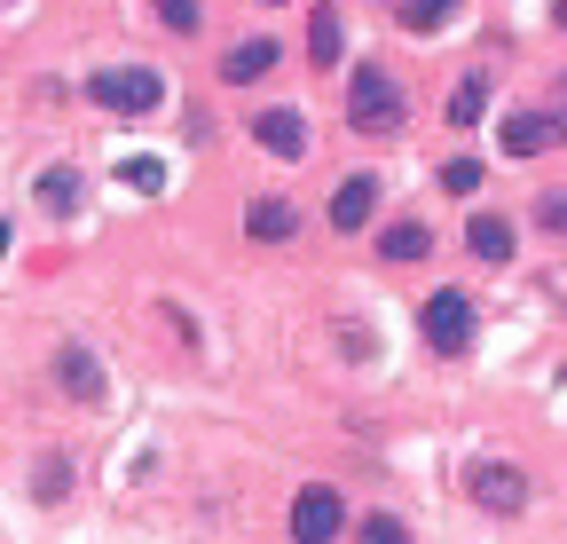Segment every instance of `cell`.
<instances>
[{"label":"cell","mask_w":567,"mask_h":544,"mask_svg":"<svg viewBox=\"0 0 567 544\" xmlns=\"http://www.w3.org/2000/svg\"><path fill=\"white\" fill-rule=\"evenodd\" d=\"M410 119V95L394 88L386 63H354L347 72V126H363V134H394Z\"/></svg>","instance_id":"1"},{"label":"cell","mask_w":567,"mask_h":544,"mask_svg":"<svg viewBox=\"0 0 567 544\" xmlns=\"http://www.w3.org/2000/svg\"><path fill=\"white\" fill-rule=\"evenodd\" d=\"M87 95H95L103 111H118V119H142V111L166 103V80L151 72V63H111V72L87 80Z\"/></svg>","instance_id":"2"},{"label":"cell","mask_w":567,"mask_h":544,"mask_svg":"<svg viewBox=\"0 0 567 544\" xmlns=\"http://www.w3.org/2000/svg\"><path fill=\"white\" fill-rule=\"evenodd\" d=\"M465 497L488 505V513H520L536 497V482H528L520 465H505V458H481V465H465Z\"/></svg>","instance_id":"3"},{"label":"cell","mask_w":567,"mask_h":544,"mask_svg":"<svg viewBox=\"0 0 567 544\" xmlns=\"http://www.w3.org/2000/svg\"><path fill=\"white\" fill-rule=\"evenodd\" d=\"M417 331H425V348H434V356H465L473 348V300L465 292H434L417 308Z\"/></svg>","instance_id":"4"},{"label":"cell","mask_w":567,"mask_h":544,"mask_svg":"<svg viewBox=\"0 0 567 544\" xmlns=\"http://www.w3.org/2000/svg\"><path fill=\"white\" fill-rule=\"evenodd\" d=\"M347 528V497L331 490V482H308L300 497H292V544H331Z\"/></svg>","instance_id":"5"},{"label":"cell","mask_w":567,"mask_h":544,"mask_svg":"<svg viewBox=\"0 0 567 544\" xmlns=\"http://www.w3.org/2000/svg\"><path fill=\"white\" fill-rule=\"evenodd\" d=\"M371 214H379V174H347V182L331 189V229H339V237H354Z\"/></svg>","instance_id":"6"},{"label":"cell","mask_w":567,"mask_h":544,"mask_svg":"<svg viewBox=\"0 0 567 544\" xmlns=\"http://www.w3.org/2000/svg\"><path fill=\"white\" fill-rule=\"evenodd\" d=\"M245 237L252 245H292L300 237V206H292V197H252V206H245Z\"/></svg>","instance_id":"7"},{"label":"cell","mask_w":567,"mask_h":544,"mask_svg":"<svg viewBox=\"0 0 567 544\" xmlns=\"http://www.w3.org/2000/svg\"><path fill=\"white\" fill-rule=\"evenodd\" d=\"M252 143L276 151V158H308V119L300 111H260L252 119Z\"/></svg>","instance_id":"8"},{"label":"cell","mask_w":567,"mask_h":544,"mask_svg":"<svg viewBox=\"0 0 567 544\" xmlns=\"http://www.w3.org/2000/svg\"><path fill=\"white\" fill-rule=\"evenodd\" d=\"M55 387H63L71 402H103V363H95L87 348H55Z\"/></svg>","instance_id":"9"},{"label":"cell","mask_w":567,"mask_h":544,"mask_svg":"<svg viewBox=\"0 0 567 544\" xmlns=\"http://www.w3.org/2000/svg\"><path fill=\"white\" fill-rule=\"evenodd\" d=\"M551 143H559L551 111H513V119H505V158H536V151H551Z\"/></svg>","instance_id":"10"},{"label":"cell","mask_w":567,"mask_h":544,"mask_svg":"<svg viewBox=\"0 0 567 544\" xmlns=\"http://www.w3.org/2000/svg\"><path fill=\"white\" fill-rule=\"evenodd\" d=\"M40 206H48L55 222H71V214H80V206H87V182H80V166H48V174H40Z\"/></svg>","instance_id":"11"},{"label":"cell","mask_w":567,"mask_h":544,"mask_svg":"<svg viewBox=\"0 0 567 544\" xmlns=\"http://www.w3.org/2000/svg\"><path fill=\"white\" fill-rule=\"evenodd\" d=\"M276 55H284L276 40H245V48H237V55L221 63V80H237V88H252V80H268V72H276Z\"/></svg>","instance_id":"12"},{"label":"cell","mask_w":567,"mask_h":544,"mask_svg":"<svg viewBox=\"0 0 567 544\" xmlns=\"http://www.w3.org/2000/svg\"><path fill=\"white\" fill-rule=\"evenodd\" d=\"M465 245H473V253H481L488 268H505V260H513V222H496V214H481V222L465 229Z\"/></svg>","instance_id":"13"},{"label":"cell","mask_w":567,"mask_h":544,"mask_svg":"<svg viewBox=\"0 0 567 544\" xmlns=\"http://www.w3.org/2000/svg\"><path fill=\"white\" fill-rule=\"evenodd\" d=\"M308 63H316V72H339V9L308 17Z\"/></svg>","instance_id":"14"},{"label":"cell","mask_w":567,"mask_h":544,"mask_svg":"<svg viewBox=\"0 0 567 544\" xmlns=\"http://www.w3.org/2000/svg\"><path fill=\"white\" fill-rule=\"evenodd\" d=\"M379 253H386V260H425V253H434V237H425V222L410 214V222H394V229L379 237Z\"/></svg>","instance_id":"15"},{"label":"cell","mask_w":567,"mask_h":544,"mask_svg":"<svg viewBox=\"0 0 567 544\" xmlns=\"http://www.w3.org/2000/svg\"><path fill=\"white\" fill-rule=\"evenodd\" d=\"M488 111V72H473V80H457V95H450V126H473Z\"/></svg>","instance_id":"16"},{"label":"cell","mask_w":567,"mask_h":544,"mask_svg":"<svg viewBox=\"0 0 567 544\" xmlns=\"http://www.w3.org/2000/svg\"><path fill=\"white\" fill-rule=\"evenodd\" d=\"M450 17H457V0H402V24L410 32H442Z\"/></svg>","instance_id":"17"},{"label":"cell","mask_w":567,"mask_h":544,"mask_svg":"<svg viewBox=\"0 0 567 544\" xmlns=\"http://www.w3.org/2000/svg\"><path fill=\"white\" fill-rule=\"evenodd\" d=\"M481 182H488V174H481V158H450V166H442V189H450V197H473Z\"/></svg>","instance_id":"18"},{"label":"cell","mask_w":567,"mask_h":544,"mask_svg":"<svg viewBox=\"0 0 567 544\" xmlns=\"http://www.w3.org/2000/svg\"><path fill=\"white\" fill-rule=\"evenodd\" d=\"M363 544H410V528H402L394 513H371V521H363Z\"/></svg>","instance_id":"19"},{"label":"cell","mask_w":567,"mask_h":544,"mask_svg":"<svg viewBox=\"0 0 567 544\" xmlns=\"http://www.w3.org/2000/svg\"><path fill=\"white\" fill-rule=\"evenodd\" d=\"M63 482H71V465H63V458H40V505H55Z\"/></svg>","instance_id":"20"},{"label":"cell","mask_w":567,"mask_h":544,"mask_svg":"<svg viewBox=\"0 0 567 544\" xmlns=\"http://www.w3.org/2000/svg\"><path fill=\"white\" fill-rule=\"evenodd\" d=\"M158 17H166V32H197V0H158Z\"/></svg>","instance_id":"21"},{"label":"cell","mask_w":567,"mask_h":544,"mask_svg":"<svg viewBox=\"0 0 567 544\" xmlns=\"http://www.w3.org/2000/svg\"><path fill=\"white\" fill-rule=\"evenodd\" d=\"M536 222H544V229H567V189H544V197H536Z\"/></svg>","instance_id":"22"},{"label":"cell","mask_w":567,"mask_h":544,"mask_svg":"<svg viewBox=\"0 0 567 544\" xmlns=\"http://www.w3.org/2000/svg\"><path fill=\"white\" fill-rule=\"evenodd\" d=\"M126 182H134V189H158V182H166V166H151V158H126Z\"/></svg>","instance_id":"23"},{"label":"cell","mask_w":567,"mask_h":544,"mask_svg":"<svg viewBox=\"0 0 567 544\" xmlns=\"http://www.w3.org/2000/svg\"><path fill=\"white\" fill-rule=\"evenodd\" d=\"M551 126L567 134V80H559V95H551Z\"/></svg>","instance_id":"24"},{"label":"cell","mask_w":567,"mask_h":544,"mask_svg":"<svg viewBox=\"0 0 567 544\" xmlns=\"http://www.w3.org/2000/svg\"><path fill=\"white\" fill-rule=\"evenodd\" d=\"M551 17H559V32H567V0H551Z\"/></svg>","instance_id":"25"},{"label":"cell","mask_w":567,"mask_h":544,"mask_svg":"<svg viewBox=\"0 0 567 544\" xmlns=\"http://www.w3.org/2000/svg\"><path fill=\"white\" fill-rule=\"evenodd\" d=\"M0 253H9V222H0Z\"/></svg>","instance_id":"26"}]
</instances>
